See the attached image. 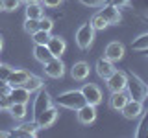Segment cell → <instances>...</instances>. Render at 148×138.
I'll return each mask as SVG.
<instances>
[{"label":"cell","mask_w":148,"mask_h":138,"mask_svg":"<svg viewBox=\"0 0 148 138\" xmlns=\"http://www.w3.org/2000/svg\"><path fill=\"white\" fill-rule=\"evenodd\" d=\"M95 68H96V74H98V77H102V79H108L111 74L115 72V64H113V61H109V59H106V57L98 59Z\"/></svg>","instance_id":"cell-17"},{"label":"cell","mask_w":148,"mask_h":138,"mask_svg":"<svg viewBox=\"0 0 148 138\" xmlns=\"http://www.w3.org/2000/svg\"><path fill=\"white\" fill-rule=\"evenodd\" d=\"M108 89L109 92H119V90H126V81H128V74L122 70H115L108 77Z\"/></svg>","instance_id":"cell-6"},{"label":"cell","mask_w":148,"mask_h":138,"mask_svg":"<svg viewBox=\"0 0 148 138\" xmlns=\"http://www.w3.org/2000/svg\"><path fill=\"white\" fill-rule=\"evenodd\" d=\"M34 37V43L35 44H46L50 39V31H43V30H37L35 33H32Z\"/></svg>","instance_id":"cell-27"},{"label":"cell","mask_w":148,"mask_h":138,"mask_svg":"<svg viewBox=\"0 0 148 138\" xmlns=\"http://www.w3.org/2000/svg\"><path fill=\"white\" fill-rule=\"evenodd\" d=\"M37 131H39V125L37 122H26V123H21L18 127H15L11 131V136H35Z\"/></svg>","instance_id":"cell-16"},{"label":"cell","mask_w":148,"mask_h":138,"mask_svg":"<svg viewBox=\"0 0 148 138\" xmlns=\"http://www.w3.org/2000/svg\"><path fill=\"white\" fill-rule=\"evenodd\" d=\"M89 22H91V26H92V30H95V31H104L106 28L109 26L108 22L104 20V17H102L100 13H95V15L91 17V20H89Z\"/></svg>","instance_id":"cell-23"},{"label":"cell","mask_w":148,"mask_h":138,"mask_svg":"<svg viewBox=\"0 0 148 138\" xmlns=\"http://www.w3.org/2000/svg\"><path fill=\"white\" fill-rule=\"evenodd\" d=\"M37 122V125H39V129H46L50 125H54L56 120H58V109L54 107V105H50L48 109H45L43 112L39 114L37 118H34Z\"/></svg>","instance_id":"cell-9"},{"label":"cell","mask_w":148,"mask_h":138,"mask_svg":"<svg viewBox=\"0 0 148 138\" xmlns=\"http://www.w3.org/2000/svg\"><path fill=\"white\" fill-rule=\"evenodd\" d=\"M9 114H11L15 120H24L26 114H28V109H26V103H11L9 105Z\"/></svg>","instance_id":"cell-22"},{"label":"cell","mask_w":148,"mask_h":138,"mask_svg":"<svg viewBox=\"0 0 148 138\" xmlns=\"http://www.w3.org/2000/svg\"><path fill=\"white\" fill-rule=\"evenodd\" d=\"M61 2L63 0H41V4H43L45 7H58Z\"/></svg>","instance_id":"cell-34"},{"label":"cell","mask_w":148,"mask_h":138,"mask_svg":"<svg viewBox=\"0 0 148 138\" xmlns=\"http://www.w3.org/2000/svg\"><path fill=\"white\" fill-rule=\"evenodd\" d=\"M46 46H48L50 53H52L54 57H61V55L65 53V50H67V43H65V39L59 37V35H50Z\"/></svg>","instance_id":"cell-13"},{"label":"cell","mask_w":148,"mask_h":138,"mask_svg":"<svg viewBox=\"0 0 148 138\" xmlns=\"http://www.w3.org/2000/svg\"><path fill=\"white\" fill-rule=\"evenodd\" d=\"M50 105H54V103H52V98H50V94H48L46 90L39 89V90H37L35 99H34V118H37L45 109H48Z\"/></svg>","instance_id":"cell-8"},{"label":"cell","mask_w":148,"mask_h":138,"mask_svg":"<svg viewBox=\"0 0 148 138\" xmlns=\"http://www.w3.org/2000/svg\"><path fill=\"white\" fill-rule=\"evenodd\" d=\"M130 99L128 92L126 90H119V92H111V98H109V107L113 110H122V107L126 105V101Z\"/></svg>","instance_id":"cell-18"},{"label":"cell","mask_w":148,"mask_h":138,"mask_svg":"<svg viewBox=\"0 0 148 138\" xmlns=\"http://www.w3.org/2000/svg\"><path fill=\"white\" fill-rule=\"evenodd\" d=\"M126 92L132 99H146V85L143 83V79L135 74H128V81H126Z\"/></svg>","instance_id":"cell-2"},{"label":"cell","mask_w":148,"mask_h":138,"mask_svg":"<svg viewBox=\"0 0 148 138\" xmlns=\"http://www.w3.org/2000/svg\"><path fill=\"white\" fill-rule=\"evenodd\" d=\"M92 41H95V30H92L91 22H85L76 31V44L80 50H89Z\"/></svg>","instance_id":"cell-3"},{"label":"cell","mask_w":148,"mask_h":138,"mask_svg":"<svg viewBox=\"0 0 148 138\" xmlns=\"http://www.w3.org/2000/svg\"><path fill=\"white\" fill-rule=\"evenodd\" d=\"M87 101L83 98L82 90H67V92H63V94H59L58 98H56V105H58V107L69 109V110H78Z\"/></svg>","instance_id":"cell-1"},{"label":"cell","mask_w":148,"mask_h":138,"mask_svg":"<svg viewBox=\"0 0 148 138\" xmlns=\"http://www.w3.org/2000/svg\"><path fill=\"white\" fill-rule=\"evenodd\" d=\"M130 0H109V4H113L115 7H124Z\"/></svg>","instance_id":"cell-35"},{"label":"cell","mask_w":148,"mask_h":138,"mask_svg":"<svg viewBox=\"0 0 148 138\" xmlns=\"http://www.w3.org/2000/svg\"><path fill=\"white\" fill-rule=\"evenodd\" d=\"M39 30V20L37 18H26L24 20V31L26 33H35V31Z\"/></svg>","instance_id":"cell-28"},{"label":"cell","mask_w":148,"mask_h":138,"mask_svg":"<svg viewBox=\"0 0 148 138\" xmlns=\"http://www.w3.org/2000/svg\"><path fill=\"white\" fill-rule=\"evenodd\" d=\"M0 11H4V4H2V0H0Z\"/></svg>","instance_id":"cell-39"},{"label":"cell","mask_w":148,"mask_h":138,"mask_svg":"<svg viewBox=\"0 0 148 138\" xmlns=\"http://www.w3.org/2000/svg\"><path fill=\"white\" fill-rule=\"evenodd\" d=\"M34 57H35L41 64H45L46 61H50L54 55L50 53V50H48V46H46V44H35V46H34Z\"/></svg>","instance_id":"cell-20"},{"label":"cell","mask_w":148,"mask_h":138,"mask_svg":"<svg viewBox=\"0 0 148 138\" xmlns=\"http://www.w3.org/2000/svg\"><path fill=\"white\" fill-rule=\"evenodd\" d=\"M135 136L137 138H148V114L141 118V123H139L137 131H135Z\"/></svg>","instance_id":"cell-26"},{"label":"cell","mask_w":148,"mask_h":138,"mask_svg":"<svg viewBox=\"0 0 148 138\" xmlns=\"http://www.w3.org/2000/svg\"><path fill=\"white\" fill-rule=\"evenodd\" d=\"M82 94H83V98H85V101L89 105H95L96 107L98 103H102V90L95 83H85V85L82 87Z\"/></svg>","instance_id":"cell-7"},{"label":"cell","mask_w":148,"mask_h":138,"mask_svg":"<svg viewBox=\"0 0 148 138\" xmlns=\"http://www.w3.org/2000/svg\"><path fill=\"white\" fill-rule=\"evenodd\" d=\"M30 76H32V74L28 70H13L6 83L9 87H24V83L30 79Z\"/></svg>","instance_id":"cell-19"},{"label":"cell","mask_w":148,"mask_h":138,"mask_svg":"<svg viewBox=\"0 0 148 138\" xmlns=\"http://www.w3.org/2000/svg\"><path fill=\"white\" fill-rule=\"evenodd\" d=\"M89 74H91V66H89V63H85V61L74 63L72 68H71V76H72V79H76V81H85L87 77H89Z\"/></svg>","instance_id":"cell-14"},{"label":"cell","mask_w":148,"mask_h":138,"mask_svg":"<svg viewBox=\"0 0 148 138\" xmlns=\"http://www.w3.org/2000/svg\"><path fill=\"white\" fill-rule=\"evenodd\" d=\"M100 15L104 17V20L108 22L109 26H115L120 22V18H122V15H120V7H115L113 4H104L100 9Z\"/></svg>","instance_id":"cell-10"},{"label":"cell","mask_w":148,"mask_h":138,"mask_svg":"<svg viewBox=\"0 0 148 138\" xmlns=\"http://www.w3.org/2000/svg\"><path fill=\"white\" fill-rule=\"evenodd\" d=\"M76 116H78V122H80L82 125H91V123L96 120V107L85 103L83 107H80L76 110Z\"/></svg>","instance_id":"cell-11"},{"label":"cell","mask_w":148,"mask_h":138,"mask_svg":"<svg viewBox=\"0 0 148 138\" xmlns=\"http://www.w3.org/2000/svg\"><path fill=\"white\" fill-rule=\"evenodd\" d=\"M146 98H148V87H146Z\"/></svg>","instance_id":"cell-40"},{"label":"cell","mask_w":148,"mask_h":138,"mask_svg":"<svg viewBox=\"0 0 148 138\" xmlns=\"http://www.w3.org/2000/svg\"><path fill=\"white\" fill-rule=\"evenodd\" d=\"M146 11H148V0H146Z\"/></svg>","instance_id":"cell-41"},{"label":"cell","mask_w":148,"mask_h":138,"mask_svg":"<svg viewBox=\"0 0 148 138\" xmlns=\"http://www.w3.org/2000/svg\"><path fill=\"white\" fill-rule=\"evenodd\" d=\"M43 66H45V74L48 77H52V79H59V77L65 76V64L61 61V57H52Z\"/></svg>","instance_id":"cell-5"},{"label":"cell","mask_w":148,"mask_h":138,"mask_svg":"<svg viewBox=\"0 0 148 138\" xmlns=\"http://www.w3.org/2000/svg\"><path fill=\"white\" fill-rule=\"evenodd\" d=\"M35 2H41V0H22V4H35Z\"/></svg>","instance_id":"cell-37"},{"label":"cell","mask_w":148,"mask_h":138,"mask_svg":"<svg viewBox=\"0 0 148 138\" xmlns=\"http://www.w3.org/2000/svg\"><path fill=\"white\" fill-rule=\"evenodd\" d=\"M78 2L87 7H102L106 4V0H78Z\"/></svg>","instance_id":"cell-32"},{"label":"cell","mask_w":148,"mask_h":138,"mask_svg":"<svg viewBox=\"0 0 148 138\" xmlns=\"http://www.w3.org/2000/svg\"><path fill=\"white\" fill-rule=\"evenodd\" d=\"M2 4H4V11H17L18 7H21V4H22V0H2Z\"/></svg>","instance_id":"cell-29"},{"label":"cell","mask_w":148,"mask_h":138,"mask_svg":"<svg viewBox=\"0 0 148 138\" xmlns=\"http://www.w3.org/2000/svg\"><path fill=\"white\" fill-rule=\"evenodd\" d=\"M52 28H54L52 18H48V17L39 18V30H43V31H52Z\"/></svg>","instance_id":"cell-31"},{"label":"cell","mask_w":148,"mask_h":138,"mask_svg":"<svg viewBox=\"0 0 148 138\" xmlns=\"http://www.w3.org/2000/svg\"><path fill=\"white\" fill-rule=\"evenodd\" d=\"M43 85H45V81L41 79L39 76H34V74H32L30 76V79H28L26 83H24V87L30 92H34V90H39V89H43Z\"/></svg>","instance_id":"cell-25"},{"label":"cell","mask_w":148,"mask_h":138,"mask_svg":"<svg viewBox=\"0 0 148 138\" xmlns=\"http://www.w3.org/2000/svg\"><path fill=\"white\" fill-rule=\"evenodd\" d=\"M132 48L137 50V52H148V33L139 35L137 39L132 43Z\"/></svg>","instance_id":"cell-24"},{"label":"cell","mask_w":148,"mask_h":138,"mask_svg":"<svg viewBox=\"0 0 148 138\" xmlns=\"http://www.w3.org/2000/svg\"><path fill=\"white\" fill-rule=\"evenodd\" d=\"M120 112H122V116L126 120H137V118L143 116V112H145V105H143L141 99H132L130 98Z\"/></svg>","instance_id":"cell-4"},{"label":"cell","mask_w":148,"mask_h":138,"mask_svg":"<svg viewBox=\"0 0 148 138\" xmlns=\"http://www.w3.org/2000/svg\"><path fill=\"white\" fill-rule=\"evenodd\" d=\"M45 17V6L41 2L35 4H26V18H43Z\"/></svg>","instance_id":"cell-21"},{"label":"cell","mask_w":148,"mask_h":138,"mask_svg":"<svg viewBox=\"0 0 148 138\" xmlns=\"http://www.w3.org/2000/svg\"><path fill=\"white\" fill-rule=\"evenodd\" d=\"M2 48H4V39H2V35H0V52H2Z\"/></svg>","instance_id":"cell-38"},{"label":"cell","mask_w":148,"mask_h":138,"mask_svg":"<svg viewBox=\"0 0 148 138\" xmlns=\"http://www.w3.org/2000/svg\"><path fill=\"white\" fill-rule=\"evenodd\" d=\"M9 105H11V98H9V94L2 96V98H0V110H8Z\"/></svg>","instance_id":"cell-33"},{"label":"cell","mask_w":148,"mask_h":138,"mask_svg":"<svg viewBox=\"0 0 148 138\" xmlns=\"http://www.w3.org/2000/svg\"><path fill=\"white\" fill-rule=\"evenodd\" d=\"M30 94L32 92L26 89V87H9V98H11V103H26L30 101Z\"/></svg>","instance_id":"cell-15"},{"label":"cell","mask_w":148,"mask_h":138,"mask_svg":"<svg viewBox=\"0 0 148 138\" xmlns=\"http://www.w3.org/2000/svg\"><path fill=\"white\" fill-rule=\"evenodd\" d=\"M15 70L13 66H9V64H4V63H0V81H4L6 83L8 81V77L11 76V72Z\"/></svg>","instance_id":"cell-30"},{"label":"cell","mask_w":148,"mask_h":138,"mask_svg":"<svg viewBox=\"0 0 148 138\" xmlns=\"http://www.w3.org/2000/svg\"><path fill=\"white\" fill-rule=\"evenodd\" d=\"M104 57L109 59V61H120V59L124 57V44L119 43V41H113V43H109L106 46L104 50Z\"/></svg>","instance_id":"cell-12"},{"label":"cell","mask_w":148,"mask_h":138,"mask_svg":"<svg viewBox=\"0 0 148 138\" xmlns=\"http://www.w3.org/2000/svg\"><path fill=\"white\" fill-rule=\"evenodd\" d=\"M11 136V131H0V138H8Z\"/></svg>","instance_id":"cell-36"}]
</instances>
